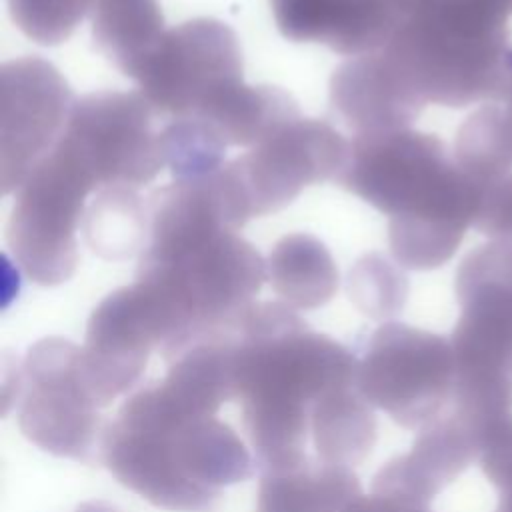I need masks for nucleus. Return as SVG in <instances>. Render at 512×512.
I'll list each match as a JSON object with an SVG mask.
<instances>
[{
  "label": "nucleus",
  "mask_w": 512,
  "mask_h": 512,
  "mask_svg": "<svg viewBox=\"0 0 512 512\" xmlns=\"http://www.w3.org/2000/svg\"><path fill=\"white\" fill-rule=\"evenodd\" d=\"M336 184L390 216L400 264L430 268L450 256L460 198L438 140L406 128L354 134Z\"/></svg>",
  "instance_id": "obj_1"
},
{
  "label": "nucleus",
  "mask_w": 512,
  "mask_h": 512,
  "mask_svg": "<svg viewBox=\"0 0 512 512\" xmlns=\"http://www.w3.org/2000/svg\"><path fill=\"white\" fill-rule=\"evenodd\" d=\"M96 190L100 184L92 168L64 134L16 190L6 240L32 282L54 286L74 274L76 232L86 198Z\"/></svg>",
  "instance_id": "obj_2"
},
{
  "label": "nucleus",
  "mask_w": 512,
  "mask_h": 512,
  "mask_svg": "<svg viewBox=\"0 0 512 512\" xmlns=\"http://www.w3.org/2000/svg\"><path fill=\"white\" fill-rule=\"evenodd\" d=\"M350 142L324 120L296 118L216 170L218 192L234 230L286 208L310 184L336 182Z\"/></svg>",
  "instance_id": "obj_3"
},
{
  "label": "nucleus",
  "mask_w": 512,
  "mask_h": 512,
  "mask_svg": "<svg viewBox=\"0 0 512 512\" xmlns=\"http://www.w3.org/2000/svg\"><path fill=\"white\" fill-rule=\"evenodd\" d=\"M138 92L158 116L188 118L242 82V50L230 26L194 18L164 32L138 76Z\"/></svg>",
  "instance_id": "obj_4"
},
{
  "label": "nucleus",
  "mask_w": 512,
  "mask_h": 512,
  "mask_svg": "<svg viewBox=\"0 0 512 512\" xmlns=\"http://www.w3.org/2000/svg\"><path fill=\"white\" fill-rule=\"evenodd\" d=\"M154 108L140 92L100 90L78 98L64 136L92 168L100 190L140 188L164 168Z\"/></svg>",
  "instance_id": "obj_5"
},
{
  "label": "nucleus",
  "mask_w": 512,
  "mask_h": 512,
  "mask_svg": "<svg viewBox=\"0 0 512 512\" xmlns=\"http://www.w3.org/2000/svg\"><path fill=\"white\" fill-rule=\"evenodd\" d=\"M74 96L46 60L26 56L0 68V184L2 194L22 186L60 140Z\"/></svg>",
  "instance_id": "obj_6"
},
{
  "label": "nucleus",
  "mask_w": 512,
  "mask_h": 512,
  "mask_svg": "<svg viewBox=\"0 0 512 512\" xmlns=\"http://www.w3.org/2000/svg\"><path fill=\"white\" fill-rule=\"evenodd\" d=\"M288 40L316 42L344 56L382 50L402 24L392 0H270Z\"/></svg>",
  "instance_id": "obj_7"
},
{
  "label": "nucleus",
  "mask_w": 512,
  "mask_h": 512,
  "mask_svg": "<svg viewBox=\"0 0 512 512\" xmlns=\"http://www.w3.org/2000/svg\"><path fill=\"white\" fill-rule=\"evenodd\" d=\"M330 106L354 134L402 130L422 100L380 52L342 62L330 78Z\"/></svg>",
  "instance_id": "obj_8"
},
{
  "label": "nucleus",
  "mask_w": 512,
  "mask_h": 512,
  "mask_svg": "<svg viewBox=\"0 0 512 512\" xmlns=\"http://www.w3.org/2000/svg\"><path fill=\"white\" fill-rule=\"evenodd\" d=\"M224 146H256L284 124L300 118L296 100L278 86H250L238 82L216 96L198 114Z\"/></svg>",
  "instance_id": "obj_9"
},
{
  "label": "nucleus",
  "mask_w": 512,
  "mask_h": 512,
  "mask_svg": "<svg viewBox=\"0 0 512 512\" xmlns=\"http://www.w3.org/2000/svg\"><path fill=\"white\" fill-rule=\"evenodd\" d=\"M90 20L96 48L132 80L166 32L156 0H94Z\"/></svg>",
  "instance_id": "obj_10"
},
{
  "label": "nucleus",
  "mask_w": 512,
  "mask_h": 512,
  "mask_svg": "<svg viewBox=\"0 0 512 512\" xmlns=\"http://www.w3.org/2000/svg\"><path fill=\"white\" fill-rule=\"evenodd\" d=\"M266 274L278 296L294 308H318L338 290V270L328 248L312 234L280 238L268 254Z\"/></svg>",
  "instance_id": "obj_11"
},
{
  "label": "nucleus",
  "mask_w": 512,
  "mask_h": 512,
  "mask_svg": "<svg viewBox=\"0 0 512 512\" xmlns=\"http://www.w3.org/2000/svg\"><path fill=\"white\" fill-rule=\"evenodd\" d=\"M84 240L106 260L142 254L148 240V202H142L134 188L98 190L84 214Z\"/></svg>",
  "instance_id": "obj_12"
},
{
  "label": "nucleus",
  "mask_w": 512,
  "mask_h": 512,
  "mask_svg": "<svg viewBox=\"0 0 512 512\" xmlns=\"http://www.w3.org/2000/svg\"><path fill=\"white\" fill-rule=\"evenodd\" d=\"M270 468H284L288 476H280L278 472H268L262 486V512H330L342 496H346L352 488L356 490V482L352 476L330 470V474L318 484V474H310L304 470L300 476V464L286 462Z\"/></svg>",
  "instance_id": "obj_13"
},
{
  "label": "nucleus",
  "mask_w": 512,
  "mask_h": 512,
  "mask_svg": "<svg viewBox=\"0 0 512 512\" xmlns=\"http://www.w3.org/2000/svg\"><path fill=\"white\" fill-rule=\"evenodd\" d=\"M164 166L176 180L214 174L224 164V142L198 118H172L160 128Z\"/></svg>",
  "instance_id": "obj_14"
},
{
  "label": "nucleus",
  "mask_w": 512,
  "mask_h": 512,
  "mask_svg": "<svg viewBox=\"0 0 512 512\" xmlns=\"http://www.w3.org/2000/svg\"><path fill=\"white\" fill-rule=\"evenodd\" d=\"M92 2L94 0H8V10L24 36L42 46H56L72 36L82 18L90 14Z\"/></svg>",
  "instance_id": "obj_15"
},
{
  "label": "nucleus",
  "mask_w": 512,
  "mask_h": 512,
  "mask_svg": "<svg viewBox=\"0 0 512 512\" xmlns=\"http://www.w3.org/2000/svg\"><path fill=\"white\" fill-rule=\"evenodd\" d=\"M404 276L378 252L362 256L348 274L350 300L370 316L390 314L402 302Z\"/></svg>",
  "instance_id": "obj_16"
}]
</instances>
